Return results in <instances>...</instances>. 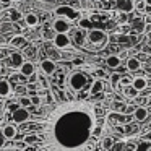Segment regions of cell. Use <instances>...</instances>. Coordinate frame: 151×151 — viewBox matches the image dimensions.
Returning <instances> with one entry per match:
<instances>
[{
	"instance_id": "ffe728a7",
	"label": "cell",
	"mask_w": 151,
	"mask_h": 151,
	"mask_svg": "<svg viewBox=\"0 0 151 151\" xmlns=\"http://www.w3.org/2000/svg\"><path fill=\"white\" fill-rule=\"evenodd\" d=\"M132 28H133L137 33H143L145 28H146V23H145V20H140V18H138V20H135L133 23H132Z\"/></svg>"
},
{
	"instance_id": "6da1fadb",
	"label": "cell",
	"mask_w": 151,
	"mask_h": 151,
	"mask_svg": "<svg viewBox=\"0 0 151 151\" xmlns=\"http://www.w3.org/2000/svg\"><path fill=\"white\" fill-rule=\"evenodd\" d=\"M98 124L96 107L89 102H67L42 119H33L31 132L41 151H80L93 140Z\"/></svg>"
},
{
	"instance_id": "d6986e66",
	"label": "cell",
	"mask_w": 151,
	"mask_h": 151,
	"mask_svg": "<svg viewBox=\"0 0 151 151\" xmlns=\"http://www.w3.org/2000/svg\"><path fill=\"white\" fill-rule=\"evenodd\" d=\"M24 23H26L28 26H36V24L39 23V18L34 13H28L26 17H24Z\"/></svg>"
},
{
	"instance_id": "484cf974",
	"label": "cell",
	"mask_w": 151,
	"mask_h": 151,
	"mask_svg": "<svg viewBox=\"0 0 151 151\" xmlns=\"http://www.w3.org/2000/svg\"><path fill=\"white\" fill-rule=\"evenodd\" d=\"M112 145H114L112 137H104V140H102V148H104V150H111Z\"/></svg>"
},
{
	"instance_id": "5bb4252c",
	"label": "cell",
	"mask_w": 151,
	"mask_h": 151,
	"mask_svg": "<svg viewBox=\"0 0 151 151\" xmlns=\"http://www.w3.org/2000/svg\"><path fill=\"white\" fill-rule=\"evenodd\" d=\"M12 94V85L8 80H0V96L2 98H7Z\"/></svg>"
},
{
	"instance_id": "8fae6325",
	"label": "cell",
	"mask_w": 151,
	"mask_h": 151,
	"mask_svg": "<svg viewBox=\"0 0 151 151\" xmlns=\"http://www.w3.org/2000/svg\"><path fill=\"white\" fill-rule=\"evenodd\" d=\"M132 86L137 88L138 91H145L148 88V80L145 76H137V78H132Z\"/></svg>"
},
{
	"instance_id": "9c48e42d",
	"label": "cell",
	"mask_w": 151,
	"mask_h": 151,
	"mask_svg": "<svg viewBox=\"0 0 151 151\" xmlns=\"http://www.w3.org/2000/svg\"><path fill=\"white\" fill-rule=\"evenodd\" d=\"M148 115H150V112H148V109L145 107V106H138V107L135 109V112H133V119H135V120H138V122L146 120Z\"/></svg>"
},
{
	"instance_id": "3957f363",
	"label": "cell",
	"mask_w": 151,
	"mask_h": 151,
	"mask_svg": "<svg viewBox=\"0 0 151 151\" xmlns=\"http://www.w3.org/2000/svg\"><path fill=\"white\" fill-rule=\"evenodd\" d=\"M12 119H13L15 124H24L31 119V112L28 111L26 107H17L13 112H12Z\"/></svg>"
},
{
	"instance_id": "603a6c76",
	"label": "cell",
	"mask_w": 151,
	"mask_h": 151,
	"mask_svg": "<svg viewBox=\"0 0 151 151\" xmlns=\"http://www.w3.org/2000/svg\"><path fill=\"white\" fill-rule=\"evenodd\" d=\"M10 44H12L13 47H23L24 44H26V39H24L23 36H15L13 39L10 41Z\"/></svg>"
},
{
	"instance_id": "52a82bcc",
	"label": "cell",
	"mask_w": 151,
	"mask_h": 151,
	"mask_svg": "<svg viewBox=\"0 0 151 151\" xmlns=\"http://www.w3.org/2000/svg\"><path fill=\"white\" fill-rule=\"evenodd\" d=\"M54 29H55V33H62V34H67L70 31V24L67 20H63V18H57L55 21H54Z\"/></svg>"
},
{
	"instance_id": "83f0119b",
	"label": "cell",
	"mask_w": 151,
	"mask_h": 151,
	"mask_svg": "<svg viewBox=\"0 0 151 151\" xmlns=\"http://www.w3.org/2000/svg\"><path fill=\"white\" fill-rule=\"evenodd\" d=\"M29 98H31V104H33L34 107L41 106V102H42V101H41V96H37V94H31Z\"/></svg>"
},
{
	"instance_id": "7c38bea8",
	"label": "cell",
	"mask_w": 151,
	"mask_h": 151,
	"mask_svg": "<svg viewBox=\"0 0 151 151\" xmlns=\"http://www.w3.org/2000/svg\"><path fill=\"white\" fill-rule=\"evenodd\" d=\"M20 73H21V75H24L26 78H29L31 75L36 73V68H34V65L31 62H23V65L20 67Z\"/></svg>"
},
{
	"instance_id": "7a4b0ae2",
	"label": "cell",
	"mask_w": 151,
	"mask_h": 151,
	"mask_svg": "<svg viewBox=\"0 0 151 151\" xmlns=\"http://www.w3.org/2000/svg\"><path fill=\"white\" fill-rule=\"evenodd\" d=\"M88 83V76L81 72H73L68 76V88L72 91H81Z\"/></svg>"
},
{
	"instance_id": "f546056e",
	"label": "cell",
	"mask_w": 151,
	"mask_h": 151,
	"mask_svg": "<svg viewBox=\"0 0 151 151\" xmlns=\"http://www.w3.org/2000/svg\"><path fill=\"white\" fill-rule=\"evenodd\" d=\"M122 148H125V143H114L111 151H122Z\"/></svg>"
},
{
	"instance_id": "4316f807",
	"label": "cell",
	"mask_w": 151,
	"mask_h": 151,
	"mask_svg": "<svg viewBox=\"0 0 151 151\" xmlns=\"http://www.w3.org/2000/svg\"><path fill=\"white\" fill-rule=\"evenodd\" d=\"M55 29H54V28H52V31H50V29H44L42 31V36L44 37H46V39H52L54 41V37H55Z\"/></svg>"
},
{
	"instance_id": "7402d4cb",
	"label": "cell",
	"mask_w": 151,
	"mask_h": 151,
	"mask_svg": "<svg viewBox=\"0 0 151 151\" xmlns=\"http://www.w3.org/2000/svg\"><path fill=\"white\" fill-rule=\"evenodd\" d=\"M78 26L83 28V29H88V31L93 29V23H91L89 18H80V20H78Z\"/></svg>"
},
{
	"instance_id": "44dd1931",
	"label": "cell",
	"mask_w": 151,
	"mask_h": 151,
	"mask_svg": "<svg viewBox=\"0 0 151 151\" xmlns=\"http://www.w3.org/2000/svg\"><path fill=\"white\" fill-rule=\"evenodd\" d=\"M138 89L137 88H133L132 85H128V86H125V89H124V94L127 96V98H137L138 96Z\"/></svg>"
},
{
	"instance_id": "1f68e13d",
	"label": "cell",
	"mask_w": 151,
	"mask_h": 151,
	"mask_svg": "<svg viewBox=\"0 0 151 151\" xmlns=\"http://www.w3.org/2000/svg\"><path fill=\"white\" fill-rule=\"evenodd\" d=\"M120 78H122L120 75H112V76H111V81H112V85H117V83L120 81Z\"/></svg>"
},
{
	"instance_id": "e575fe53",
	"label": "cell",
	"mask_w": 151,
	"mask_h": 151,
	"mask_svg": "<svg viewBox=\"0 0 151 151\" xmlns=\"http://www.w3.org/2000/svg\"><path fill=\"white\" fill-rule=\"evenodd\" d=\"M146 5H151V0H146Z\"/></svg>"
},
{
	"instance_id": "d6a6232c",
	"label": "cell",
	"mask_w": 151,
	"mask_h": 151,
	"mask_svg": "<svg viewBox=\"0 0 151 151\" xmlns=\"http://www.w3.org/2000/svg\"><path fill=\"white\" fill-rule=\"evenodd\" d=\"M12 20H18V13H17V12H12Z\"/></svg>"
},
{
	"instance_id": "d590c367",
	"label": "cell",
	"mask_w": 151,
	"mask_h": 151,
	"mask_svg": "<svg viewBox=\"0 0 151 151\" xmlns=\"http://www.w3.org/2000/svg\"><path fill=\"white\" fill-rule=\"evenodd\" d=\"M2 42H4V37H2V36H0V44H2Z\"/></svg>"
},
{
	"instance_id": "277c9868",
	"label": "cell",
	"mask_w": 151,
	"mask_h": 151,
	"mask_svg": "<svg viewBox=\"0 0 151 151\" xmlns=\"http://www.w3.org/2000/svg\"><path fill=\"white\" fill-rule=\"evenodd\" d=\"M55 15H60V17H65L68 20H80V13L72 7H67V5H62V7L55 8Z\"/></svg>"
},
{
	"instance_id": "836d02e7",
	"label": "cell",
	"mask_w": 151,
	"mask_h": 151,
	"mask_svg": "<svg viewBox=\"0 0 151 151\" xmlns=\"http://www.w3.org/2000/svg\"><path fill=\"white\" fill-rule=\"evenodd\" d=\"M145 23H151V17H146V20H145Z\"/></svg>"
},
{
	"instance_id": "30bf717a",
	"label": "cell",
	"mask_w": 151,
	"mask_h": 151,
	"mask_svg": "<svg viewBox=\"0 0 151 151\" xmlns=\"http://www.w3.org/2000/svg\"><path fill=\"white\" fill-rule=\"evenodd\" d=\"M2 135H4L7 140H15V137L18 135L17 127H15V125H12V124H7L4 128H2Z\"/></svg>"
},
{
	"instance_id": "2e32d148",
	"label": "cell",
	"mask_w": 151,
	"mask_h": 151,
	"mask_svg": "<svg viewBox=\"0 0 151 151\" xmlns=\"http://www.w3.org/2000/svg\"><path fill=\"white\" fill-rule=\"evenodd\" d=\"M141 68V62L137 59V57H130L127 60V70L128 72H137V70Z\"/></svg>"
},
{
	"instance_id": "5b68a950",
	"label": "cell",
	"mask_w": 151,
	"mask_h": 151,
	"mask_svg": "<svg viewBox=\"0 0 151 151\" xmlns=\"http://www.w3.org/2000/svg\"><path fill=\"white\" fill-rule=\"evenodd\" d=\"M88 41L94 46H101L106 42V33L101 29H91L88 33Z\"/></svg>"
},
{
	"instance_id": "9a60e30c",
	"label": "cell",
	"mask_w": 151,
	"mask_h": 151,
	"mask_svg": "<svg viewBox=\"0 0 151 151\" xmlns=\"http://www.w3.org/2000/svg\"><path fill=\"white\" fill-rule=\"evenodd\" d=\"M102 89H104V83H102V80H94V81L91 83V88H89V94H93V96L101 94Z\"/></svg>"
},
{
	"instance_id": "e0dca14e",
	"label": "cell",
	"mask_w": 151,
	"mask_h": 151,
	"mask_svg": "<svg viewBox=\"0 0 151 151\" xmlns=\"http://www.w3.org/2000/svg\"><path fill=\"white\" fill-rule=\"evenodd\" d=\"M120 57L119 55H109L107 59H106V65L109 67V68H119L120 67Z\"/></svg>"
},
{
	"instance_id": "ac0fdd59",
	"label": "cell",
	"mask_w": 151,
	"mask_h": 151,
	"mask_svg": "<svg viewBox=\"0 0 151 151\" xmlns=\"http://www.w3.org/2000/svg\"><path fill=\"white\" fill-rule=\"evenodd\" d=\"M10 60H12V65L13 67H18V68H20L21 65H23V54H20V52H13L10 55Z\"/></svg>"
},
{
	"instance_id": "cb8c5ba5",
	"label": "cell",
	"mask_w": 151,
	"mask_h": 151,
	"mask_svg": "<svg viewBox=\"0 0 151 151\" xmlns=\"http://www.w3.org/2000/svg\"><path fill=\"white\" fill-rule=\"evenodd\" d=\"M150 148H151V141L150 140H145V141H141V143L137 145L135 151H150Z\"/></svg>"
},
{
	"instance_id": "ba28073f",
	"label": "cell",
	"mask_w": 151,
	"mask_h": 151,
	"mask_svg": "<svg viewBox=\"0 0 151 151\" xmlns=\"http://www.w3.org/2000/svg\"><path fill=\"white\" fill-rule=\"evenodd\" d=\"M41 70H42L44 75H54V73H55V70H57V65H55V62H54V60L46 59V60H42V62H41Z\"/></svg>"
},
{
	"instance_id": "8992f818",
	"label": "cell",
	"mask_w": 151,
	"mask_h": 151,
	"mask_svg": "<svg viewBox=\"0 0 151 151\" xmlns=\"http://www.w3.org/2000/svg\"><path fill=\"white\" fill-rule=\"evenodd\" d=\"M54 46L59 47V49H65V47H68V46H70V37H68V34L57 33L55 37H54Z\"/></svg>"
},
{
	"instance_id": "d4e9b609",
	"label": "cell",
	"mask_w": 151,
	"mask_h": 151,
	"mask_svg": "<svg viewBox=\"0 0 151 151\" xmlns=\"http://www.w3.org/2000/svg\"><path fill=\"white\" fill-rule=\"evenodd\" d=\"M18 104H20L21 107H26V109L33 106V104H31V98H29V96H21L20 101H18Z\"/></svg>"
},
{
	"instance_id": "4fadbf2b",
	"label": "cell",
	"mask_w": 151,
	"mask_h": 151,
	"mask_svg": "<svg viewBox=\"0 0 151 151\" xmlns=\"http://www.w3.org/2000/svg\"><path fill=\"white\" fill-rule=\"evenodd\" d=\"M117 8L120 12H125V13H130L132 10H135V5L132 0H119L117 2Z\"/></svg>"
},
{
	"instance_id": "4dcf8cb0",
	"label": "cell",
	"mask_w": 151,
	"mask_h": 151,
	"mask_svg": "<svg viewBox=\"0 0 151 151\" xmlns=\"http://www.w3.org/2000/svg\"><path fill=\"white\" fill-rule=\"evenodd\" d=\"M120 85L122 86H128V85H132V80L127 78V76H122V78H120Z\"/></svg>"
},
{
	"instance_id": "f1b7e54d",
	"label": "cell",
	"mask_w": 151,
	"mask_h": 151,
	"mask_svg": "<svg viewBox=\"0 0 151 151\" xmlns=\"http://www.w3.org/2000/svg\"><path fill=\"white\" fill-rule=\"evenodd\" d=\"M133 5H135V8H138V10H143L145 5H146V0H133Z\"/></svg>"
}]
</instances>
